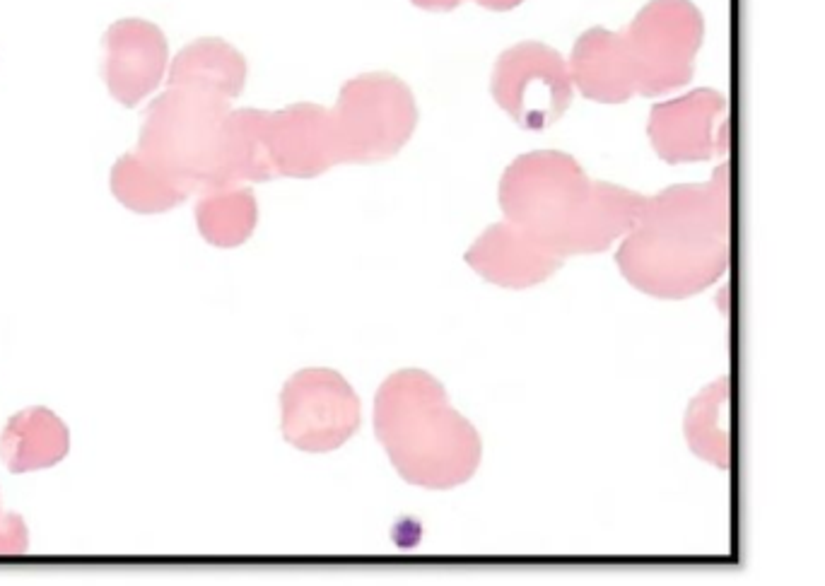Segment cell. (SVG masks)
Returning <instances> with one entry per match:
<instances>
[{"instance_id": "1", "label": "cell", "mask_w": 825, "mask_h": 586, "mask_svg": "<svg viewBox=\"0 0 825 586\" xmlns=\"http://www.w3.org/2000/svg\"><path fill=\"white\" fill-rule=\"evenodd\" d=\"M647 198L587 177L567 152L519 155L500 181L505 220L550 254H599L637 225Z\"/></svg>"}, {"instance_id": "2", "label": "cell", "mask_w": 825, "mask_h": 586, "mask_svg": "<svg viewBox=\"0 0 825 586\" xmlns=\"http://www.w3.org/2000/svg\"><path fill=\"white\" fill-rule=\"evenodd\" d=\"M374 435L403 480L449 490L471 480L481 464V437L423 369H401L374 398Z\"/></svg>"}, {"instance_id": "3", "label": "cell", "mask_w": 825, "mask_h": 586, "mask_svg": "<svg viewBox=\"0 0 825 586\" xmlns=\"http://www.w3.org/2000/svg\"><path fill=\"white\" fill-rule=\"evenodd\" d=\"M695 10L683 0H654L625 32L594 27L577 39L570 58L572 82L594 102L618 104L642 92L659 95L688 80L695 37L676 39L693 25Z\"/></svg>"}, {"instance_id": "4", "label": "cell", "mask_w": 825, "mask_h": 586, "mask_svg": "<svg viewBox=\"0 0 825 586\" xmlns=\"http://www.w3.org/2000/svg\"><path fill=\"white\" fill-rule=\"evenodd\" d=\"M230 102L208 87L167 85L145 109L136 152L186 196L227 189Z\"/></svg>"}, {"instance_id": "5", "label": "cell", "mask_w": 825, "mask_h": 586, "mask_svg": "<svg viewBox=\"0 0 825 586\" xmlns=\"http://www.w3.org/2000/svg\"><path fill=\"white\" fill-rule=\"evenodd\" d=\"M341 164L333 111L292 104L280 111L239 109L227 119L225 184L312 179Z\"/></svg>"}, {"instance_id": "6", "label": "cell", "mask_w": 825, "mask_h": 586, "mask_svg": "<svg viewBox=\"0 0 825 586\" xmlns=\"http://www.w3.org/2000/svg\"><path fill=\"white\" fill-rule=\"evenodd\" d=\"M336 121L341 164H372L399 155L418 126L411 87L389 73H370L341 87Z\"/></svg>"}, {"instance_id": "7", "label": "cell", "mask_w": 825, "mask_h": 586, "mask_svg": "<svg viewBox=\"0 0 825 586\" xmlns=\"http://www.w3.org/2000/svg\"><path fill=\"white\" fill-rule=\"evenodd\" d=\"M490 92L524 131H546L570 109L575 95L567 61L541 41H522L502 51Z\"/></svg>"}, {"instance_id": "8", "label": "cell", "mask_w": 825, "mask_h": 586, "mask_svg": "<svg viewBox=\"0 0 825 586\" xmlns=\"http://www.w3.org/2000/svg\"><path fill=\"white\" fill-rule=\"evenodd\" d=\"M283 437L302 451H333L360 430V398L333 369H302L280 394Z\"/></svg>"}, {"instance_id": "9", "label": "cell", "mask_w": 825, "mask_h": 586, "mask_svg": "<svg viewBox=\"0 0 825 586\" xmlns=\"http://www.w3.org/2000/svg\"><path fill=\"white\" fill-rule=\"evenodd\" d=\"M104 80L111 97L136 107L160 87L169 46L160 27L138 17L114 22L104 34Z\"/></svg>"}, {"instance_id": "10", "label": "cell", "mask_w": 825, "mask_h": 586, "mask_svg": "<svg viewBox=\"0 0 825 586\" xmlns=\"http://www.w3.org/2000/svg\"><path fill=\"white\" fill-rule=\"evenodd\" d=\"M466 263L490 283L509 290H524L548 280L565 261L541 249L505 220L488 227L471 244L466 251Z\"/></svg>"}, {"instance_id": "11", "label": "cell", "mask_w": 825, "mask_h": 586, "mask_svg": "<svg viewBox=\"0 0 825 586\" xmlns=\"http://www.w3.org/2000/svg\"><path fill=\"white\" fill-rule=\"evenodd\" d=\"M68 427L46 408H27L10 418L0 437V459L13 473L51 468L66 459Z\"/></svg>"}, {"instance_id": "12", "label": "cell", "mask_w": 825, "mask_h": 586, "mask_svg": "<svg viewBox=\"0 0 825 586\" xmlns=\"http://www.w3.org/2000/svg\"><path fill=\"white\" fill-rule=\"evenodd\" d=\"M247 82V61L222 39H198L184 46L169 68L167 85H198L239 97Z\"/></svg>"}, {"instance_id": "13", "label": "cell", "mask_w": 825, "mask_h": 586, "mask_svg": "<svg viewBox=\"0 0 825 586\" xmlns=\"http://www.w3.org/2000/svg\"><path fill=\"white\" fill-rule=\"evenodd\" d=\"M198 232L220 249L244 244L259 222V205L251 189H213L196 203Z\"/></svg>"}, {"instance_id": "14", "label": "cell", "mask_w": 825, "mask_h": 586, "mask_svg": "<svg viewBox=\"0 0 825 586\" xmlns=\"http://www.w3.org/2000/svg\"><path fill=\"white\" fill-rule=\"evenodd\" d=\"M111 193L133 213H167L186 201V193L157 174L138 152H128L111 169Z\"/></svg>"}, {"instance_id": "15", "label": "cell", "mask_w": 825, "mask_h": 586, "mask_svg": "<svg viewBox=\"0 0 825 586\" xmlns=\"http://www.w3.org/2000/svg\"><path fill=\"white\" fill-rule=\"evenodd\" d=\"M29 543L25 521L15 514H5L0 519V555L5 553H25Z\"/></svg>"}, {"instance_id": "16", "label": "cell", "mask_w": 825, "mask_h": 586, "mask_svg": "<svg viewBox=\"0 0 825 586\" xmlns=\"http://www.w3.org/2000/svg\"><path fill=\"white\" fill-rule=\"evenodd\" d=\"M476 3L483 5V8H488V10L505 13V10H512V8H517V5H522L524 0H476Z\"/></svg>"}]
</instances>
